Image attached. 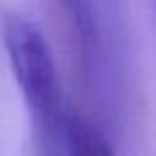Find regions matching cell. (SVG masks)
<instances>
[{
  "label": "cell",
  "mask_w": 156,
  "mask_h": 156,
  "mask_svg": "<svg viewBox=\"0 0 156 156\" xmlns=\"http://www.w3.org/2000/svg\"><path fill=\"white\" fill-rule=\"evenodd\" d=\"M2 46L37 139L44 141V149L58 151V136L68 112L61 102L58 73L44 32L27 15L12 12L2 22Z\"/></svg>",
  "instance_id": "1"
},
{
  "label": "cell",
  "mask_w": 156,
  "mask_h": 156,
  "mask_svg": "<svg viewBox=\"0 0 156 156\" xmlns=\"http://www.w3.org/2000/svg\"><path fill=\"white\" fill-rule=\"evenodd\" d=\"M146 5H149V7H151V5H154V0H146Z\"/></svg>",
  "instance_id": "2"
}]
</instances>
